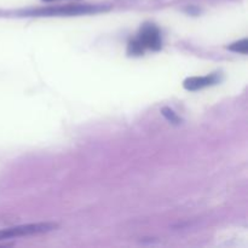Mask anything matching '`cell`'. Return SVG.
<instances>
[{"label":"cell","mask_w":248,"mask_h":248,"mask_svg":"<svg viewBox=\"0 0 248 248\" xmlns=\"http://www.w3.org/2000/svg\"><path fill=\"white\" fill-rule=\"evenodd\" d=\"M57 228V223H33V224H23L17 225V227L6 228V229L0 230V241H2V240L14 239V237L44 234V232L56 230Z\"/></svg>","instance_id":"obj_2"},{"label":"cell","mask_w":248,"mask_h":248,"mask_svg":"<svg viewBox=\"0 0 248 248\" xmlns=\"http://www.w3.org/2000/svg\"><path fill=\"white\" fill-rule=\"evenodd\" d=\"M103 10L102 7L97 6H90V5H68L64 7H57V9H46V10H38L34 12V15H48V16H53V15H82V14H91V12H98Z\"/></svg>","instance_id":"obj_3"},{"label":"cell","mask_w":248,"mask_h":248,"mask_svg":"<svg viewBox=\"0 0 248 248\" xmlns=\"http://www.w3.org/2000/svg\"><path fill=\"white\" fill-rule=\"evenodd\" d=\"M161 113H162V115H164L165 118L170 121V123H172V124L181 123V119H179V116L177 115V114L174 113L171 108H167V107H165V108L161 109Z\"/></svg>","instance_id":"obj_6"},{"label":"cell","mask_w":248,"mask_h":248,"mask_svg":"<svg viewBox=\"0 0 248 248\" xmlns=\"http://www.w3.org/2000/svg\"><path fill=\"white\" fill-rule=\"evenodd\" d=\"M230 51H234V52L244 53V55H247L248 52V41L247 39H244V40L236 41V43L232 44L230 46H228Z\"/></svg>","instance_id":"obj_5"},{"label":"cell","mask_w":248,"mask_h":248,"mask_svg":"<svg viewBox=\"0 0 248 248\" xmlns=\"http://www.w3.org/2000/svg\"><path fill=\"white\" fill-rule=\"evenodd\" d=\"M220 81V78L218 74L206 75V77H191L184 80L183 86L188 91H198L202 90L205 87L213 86Z\"/></svg>","instance_id":"obj_4"},{"label":"cell","mask_w":248,"mask_h":248,"mask_svg":"<svg viewBox=\"0 0 248 248\" xmlns=\"http://www.w3.org/2000/svg\"><path fill=\"white\" fill-rule=\"evenodd\" d=\"M162 46L161 34L157 27L154 24H144L138 33L137 39L128 44L127 52L128 55L140 56L144 53L147 48L157 51Z\"/></svg>","instance_id":"obj_1"},{"label":"cell","mask_w":248,"mask_h":248,"mask_svg":"<svg viewBox=\"0 0 248 248\" xmlns=\"http://www.w3.org/2000/svg\"><path fill=\"white\" fill-rule=\"evenodd\" d=\"M45 1H52V0H45Z\"/></svg>","instance_id":"obj_7"}]
</instances>
